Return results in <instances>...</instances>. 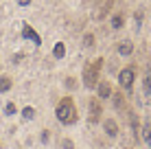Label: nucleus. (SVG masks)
Listing matches in <instances>:
<instances>
[{"instance_id":"nucleus-1","label":"nucleus","mask_w":151,"mask_h":149,"mask_svg":"<svg viewBox=\"0 0 151 149\" xmlns=\"http://www.w3.org/2000/svg\"><path fill=\"white\" fill-rule=\"evenodd\" d=\"M55 116L57 121L61 123V125H75L77 123V107H75V101H72V96H64V99L57 103L55 107Z\"/></svg>"},{"instance_id":"nucleus-2","label":"nucleus","mask_w":151,"mask_h":149,"mask_svg":"<svg viewBox=\"0 0 151 149\" xmlns=\"http://www.w3.org/2000/svg\"><path fill=\"white\" fill-rule=\"evenodd\" d=\"M101 66H103V59H96L94 64H86L83 66V86H86V88H90V90L96 88Z\"/></svg>"},{"instance_id":"nucleus-3","label":"nucleus","mask_w":151,"mask_h":149,"mask_svg":"<svg viewBox=\"0 0 151 149\" xmlns=\"http://www.w3.org/2000/svg\"><path fill=\"white\" fill-rule=\"evenodd\" d=\"M88 107H90V123H99V119H101V112H103L101 99H99V96H90Z\"/></svg>"},{"instance_id":"nucleus-4","label":"nucleus","mask_w":151,"mask_h":149,"mask_svg":"<svg viewBox=\"0 0 151 149\" xmlns=\"http://www.w3.org/2000/svg\"><path fill=\"white\" fill-rule=\"evenodd\" d=\"M118 86L123 90H132L134 86V68H123L121 75H118Z\"/></svg>"},{"instance_id":"nucleus-5","label":"nucleus","mask_w":151,"mask_h":149,"mask_svg":"<svg viewBox=\"0 0 151 149\" xmlns=\"http://www.w3.org/2000/svg\"><path fill=\"white\" fill-rule=\"evenodd\" d=\"M96 92H99V99H101V101H105V99H110V96H112V86L110 83H107V81H99V83H96Z\"/></svg>"},{"instance_id":"nucleus-6","label":"nucleus","mask_w":151,"mask_h":149,"mask_svg":"<svg viewBox=\"0 0 151 149\" xmlns=\"http://www.w3.org/2000/svg\"><path fill=\"white\" fill-rule=\"evenodd\" d=\"M103 130H105V134L110 138H116L118 136V123L114 119H105V121H103Z\"/></svg>"},{"instance_id":"nucleus-7","label":"nucleus","mask_w":151,"mask_h":149,"mask_svg":"<svg viewBox=\"0 0 151 149\" xmlns=\"http://www.w3.org/2000/svg\"><path fill=\"white\" fill-rule=\"evenodd\" d=\"M22 35H24V37H27V40H33V42H35V44H37V46L42 44V40H40V35H37V33H35V31H33V29H31V24H27V22H24V24H22Z\"/></svg>"},{"instance_id":"nucleus-8","label":"nucleus","mask_w":151,"mask_h":149,"mask_svg":"<svg viewBox=\"0 0 151 149\" xmlns=\"http://www.w3.org/2000/svg\"><path fill=\"white\" fill-rule=\"evenodd\" d=\"M118 53H121L123 57H129V55L134 53V44L129 42V40H125V42H121V44H118Z\"/></svg>"},{"instance_id":"nucleus-9","label":"nucleus","mask_w":151,"mask_h":149,"mask_svg":"<svg viewBox=\"0 0 151 149\" xmlns=\"http://www.w3.org/2000/svg\"><path fill=\"white\" fill-rule=\"evenodd\" d=\"M13 88V81H11V77H0V94H7L9 90Z\"/></svg>"},{"instance_id":"nucleus-10","label":"nucleus","mask_w":151,"mask_h":149,"mask_svg":"<svg viewBox=\"0 0 151 149\" xmlns=\"http://www.w3.org/2000/svg\"><path fill=\"white\" fill-rule=\"evenodd\" d=\"M53 57H55V59H64V57H66V46H64V42H57V44H55Z\"/></svg>"},{"instance_id":"nucleus-11","label":"nucleus","mask_w":151,"mask_h":149,"mask_svg":"<svg viewBox=\"0 0 151 149\" xmlns=\"http://www.w3.org/2000/svg\"><path fill=\"white\" fill-rule=\"evenodd\" d=\"M112 96H114V107H116V110H123L125 107V96L121 92H116V94H112Z\"/></svg>"},{"instance_id":"nucleus-12","label":"nucleus","mask_w":151,"mask_h":149,"mask_svg":"<svg viewBox=\"0 0 151 149\" xmlns=\"http://www.w3.org/2000/svg\"><path fill=\"white\" fill-rule=\"evenodd\" d=\"M123 24H125V18H123L121 13H116L112 18V29H123Z\"/></svg>"},{"instance_id":"nucleus-13","label":"nucleus","mask_w":151,"mask_h":149,"mask_svg":"<svg viewBox=\"0 0 151 149\" xmlns=\"http://www.w3.org/2000/svg\"><path fill=\"white\" fill-rule=\"evenodd\" d=\"M22 119H27V121H33V119H35V107L27 105V107L22 110Z\"/></svg>"},{"instance_id":"nucleus-14","label":"nucleus","mask_w":151,"mask_h":149,"mask_svg":"<svg viewBox=\"0 0 151 149\" xmlns=\"http://www.w3.org/2000/svg\"><path fill=\"white\" fill-rule=\"evenodd\" d=\"M142 138H145V143L151 147V125H145L142 127Z\"/></svg>"},{"instance_id":"nucleus-15","label":"nucleus","mask_w":151,"mask_h":149,"mask_svg":"<svg viewBox=\"0 0 151 149\" xmlns=\"http://www.w3.org/2000/svg\"><path fill=\"white\" fill-rule=\"evenodd\" d=\"M15 112H18V107H15V103H13V101H9V103L4 105V114H7V116H13Z\"/></svg>"},{"instance_id":"nucleus-16","label":"nucleus","mask_w":151,"mask_h":149,"mask_svg":"<svg viewBox=\"0 0 151 149\" xmlns=\"http://www.w3.org/2000/svg\"><path fill=\"white\" fill-rule=\"evenodd\" d=\"M83 46H88V48H92V46H94V35H92V33H86V35H83Z\"/></svg>"},{"instance_id":"nucleus-17","label":"nucleus","mask_w":151,"mask_h":149,"mask_svg":"<svg viewBox=\"0 0 151 149\" xmlns=\"http://www.w3.org/2000/svg\"><path fill=\"white\" fill-rule=\"evenodd\" d=\"M132 127H134V136H138L140 123H138V116H136V114H132Z\"/></svg>"},{"instance_id":"nucleus-18","label":"nucleus","mask_w":151,"mask_h":149,"mask_svg":"<svg viewBox=\"0 0 151 149\" xmlns=\"http://www.w3.org/2000/svg\"><path fill=\"white\" fill-rule=\"evenodd\" d=\"M61 149H75V143H72L70 138H64V140H61Z\"/></svg>"},{"instance_id":"nucleus-19","label":"nucleus","mask_w":151,"mask_h":149,"mask_svg":"<svg viewBox=\"0 0 151 149\" xmlns=\"http://www.w3.org/2000/svg\"><path fill=\"white\" fill-rule=\"evenodd\" d=\"M48 140H50V130H42V143L48 145Z\"/></svg>"},{"instance_id":"nucleus-20","label":"nucleus","mask_w":151,"mask_h":149,"mask_svg":"<svg viewBox=\"0 0 151 149\" xmlns=\"http://www.w3.org/2000/svg\"><path fill=\"white\" fill-rule=\"evenodd\" d=\"M145 92L151 94V77H145Z\"/></svg>"},{"instance_id":"nucleus-21","label":"nucleus","mask_w":151,"mask_h":149,"mask_svg":"<svg viewBox=\"0 0 151 149\" xmlns=\"http://www.w3.org/2000/svg\"><path fill=\"white\" fill-rule=\"evenodd\" d=\"M66 88H70V90L77 88V83H75V79H72V77H68V79H66Z\"/></svg>"},{"instance_id":"nucleus-22","label":"nucleus","mask_w":151,"mask_h":149,"mask_svg":"<svg viewBox=\"0 0 151 149\" xmlns=\"http://www.w3.org/2000/svg\"><path fill=\"white\" fill-rule=\"evenodd\" d=\"M33 0H18V7H29Z\"/></svg>"},{"instance_id":"nucleus-23","label":"nucleus","mask_w":151,"mask_h":149,"mask_svg":"<svg viewBox=\"0 0 151 149\" xmlns=\"http://www.w3.org/2000/svg\"><path fill=\"white\" fill-rule=\"evenodd\" d=\"M125 149H127V147H125Z\"/></svg>"}]
</instances>
